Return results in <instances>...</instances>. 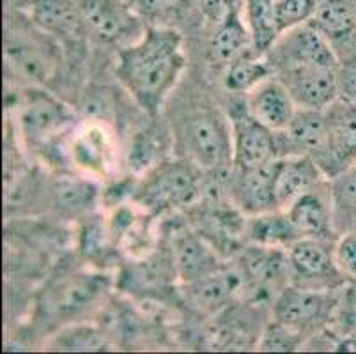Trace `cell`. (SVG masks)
Wrapping results in <instances>:
<instances>
[{"label":"cell","instance_id":"obj_1","mask_svg":"<svg viewBox=\"0 0 356 354\" xmlns=\"http://www.w3.org/2000/svg\"><path fill=\"white\" fill-rule=\"evenodd\" d=\"M186 67L183 38L172 27L149 25L144 34L118 55L115 77L140 108L160 112Z\"/></svg>","mask_w":356,"mask_h":354},{"label":"cell","instance_id":"obj_2","mask_svg":"<svg viewBox=\"0 0 356 354\" xmlns=\"http://www.w3.org/2000/svg\"><path fill=\"white\" fill-rule=\"evenodd\" d=\"M177 156L211 172L232 165V126L218 108L206 105L183 110L172 126Z\"/></svg>","mask_w":356,"mask_h":354},{"label":"cell","instance_id":"obj_3","mask_svg":"<svg viewBox=\"0 0 356 354\" xmlns=\"http://www.w3.org/2000/svg\"><path fill=\"white\" fill-rule=\"evenodd\" d=\"M202 175L204 170L179 156L176 160H163L144 175L134 199L151 213L192 206L202 195Z\"/></svg>","mask_w":356,"mask_h":354},{"label":"cell","instance_id":"obj_4","mask_svg":"<svg viewBox=\"0 0 356 354\" xmlns=\"http://www.w3.org/2000/svg\"><path fill=\"white\" fill-rule=\"evenodd\" d=\"M335 239L300 238L287 248L289 282L316 291H339L346 278L335 262Z\"/></svg>","mask_w":356,"mask_h":354},{"label":"cell","instance_id":"obj_5","mask_svg":"<svg viewBox=\"0 0 356 354\" xmlns=\"http://www.w3.org/2000/svg\"><path fill=\"white\" fill-rule=\"evenodd\" d=\"M339 294L333 291L286 285L273 301V321L284 324L300 337L316 333L333 321Z\"/></svg>","mask_w":356,"mask_h":354},{"label":"cell","instance_id":"obj_6","mask_svg":"<svg viewBox=\"0 0 356 354\" xmlns=\"http://www.w3.org/2000/svg\"><path fill=\"white\" fill-rule=\"evenodd\" d=\"M236 271L241 278V289L250 292L255 301L271 294L277 296L289 285L287 250L252 243L239 252Z\"/></svg>","mask_w":356,"mask_h":354},{"label":"cell","instance_id":"obj_7","mask_svg":"<svg viewBox=\"0 0 356 354\" xmlns=\"http://www.w3.org/2000/svg\"><path fill=\"white\" fill-rule=\"evenodd\" d=\"M87 27L103 43L128 47L149 27L129 0H82Z\"/></svg>","mask_w":356,"mask_h":354},{"label":"cell","instance_id":"obj_8","mask_svg":"<svg viewBox=\"0 0 356 354\" xmlns=\"http://www.w3.org/2000/svg\"><path fill=\"white\" fill-rule=\"evenodd\" d=\"M266 55H271L273 71L282 66L341 67L335 48L312 24L284 32Z\"/></svg>","mask_w":356,"mask_h":354},{"label":"cell","instance_id":"obj_9","mask_svg":"<svg viewBox=\"0 0 356 354\" xmlns=\"http://www.w3.org/2000/svg\"><path fill=\"white\" fill-rule=\"evenodd\" d=\"M231 126L234 170H252L280 158L277 133L255 121L245 108V103L241 108L232 110Z\"/></svg>","mask_w":356,"mask_h":354},{"label":"cell","instance_id":"obj_10","mask_svg":"<svg viewBox=\"0 0 356 354\" xmlns=\"http://www.w3.org/2000/svg\"><path fill=\"white\" fill-rule=\"evenodd\" d=\"M275 71L298 108L326 110L341 97V67L282 66Z\"/></svg>","mask_w":356,"mask_h":354},{"label":"cell","instance_id":"obj_11","mask_svg":"<svg viewBox=\"0 0 356 354\" xmlns=\"http://www.w3.org/2000/svg\"><path fill=\"white\" fill-rule=\"evenodd\" d=\"M73 122L70 106L55 96L41 89L25 92L20 105V129L31 144H48L55 136L66 133Z\"/></svg>","mask_w":356,"mask_h":354},{"label":"cell","instance_id":"obj_12","mask_svg":"<svg viewBox=\"0 0 356 354\" xmlns=\"http://www.w3.org/2000/svg\"><path fill=\"white\" fill-rule=\"evenodd\" d=\"M328 122V149L317 161L328 179L356 163V103L339 97L325 110Z\"/></svg>","mask_w":356,"mask_h":354},{"label":"cell","instance_id":"obj_13","mask_svg":"<svg viewBox=\"0 0 356 354\" xmlns=\"http://www.w3.org/2000/svg\"><path fill=\"white\" fill-rule=\"evenodd\" d=\"M27 16L38 31L66 47L79 48L90 34L82 8L73 0H31Z\"/></svg>","mask_w":356,"mask_h":354},{"label":"cell","instance_id":"obj_14","mask_svg":"<svg viewBox=\"0 0 356 354\" xmlns=\"http://www.w3.org/2000/svg\"><path fill=\"white\" fill-rule=\"evenodd\" d=\"M280 158L252 170H234L231 179V197L234 207L245 216L278 211L277 172Z\"/></svg>","mask_w":356,"mask_h":354},{"label":"cell","instance_id":"obj_15","mask_svg":"<svg viewBox=\"0 0 356 354\" xmlns=\"http://www.w3.org/2000/svg\"><path fill=\"white\" fill-rule=\"evenodd\" d=\"M277 136L280 158L303 154L319 161L328 149V122L325 110L298 108L293 122L287 129L278 131Z\"/></svg>","mask_w":356,"mask_h":354},{"label":"cell","instance_id":"obj_16","mask_svg":"<svg viewBox=\"0 0 356 354\" xmlns=\"http://www.w3.org/2000/svg\"><path fill=\"white\" fill-rule=\"evenodd\" d=\"M245 108L255 121L278 133L287 129L298 112V105L287 87L278 78L270 77L245 94Z\"/></svg>","mask_w":356,"mask_h":354},{"label":"cell","instance_id":"obj_17","mask_svg":"<svg viewBox=\"0 0 356 354\" xmlns=\"http://www.w3.org/2000/svg\"><path fill=\"white\" fill-rule=\"evenodd\" d=\"M172 268L184 285L222 269L215 246L202 234L181 230L172 238Z\"/></svg>","mask_w":356,"mask_h":354},{"label":"cell","instance_id":"obj_18","mask_svg":"<svg viewBox=\"0 0 356 354\" xmlns=\"http://www.w3.org/2000/svg\"><path fill=\"white\" fill-rule=\"evenodd\" d=\"M286 213L300 238L333 239L335 213L330 184L326 191H323V184H319L312 191L302 195L287 207Z\"/></svg>","mask_w":356,"mask_h":354},{"label":"cell","instance_id":"obj_19","mask_svg":"<svg viewBox=\"0 0 356 354\" xmlns=\"http://www.w3.org/2000/svg\"><path fill=\"white\" fill-rule=\"evenodd\" d=\"M70 158L86 174H106L114 161V140L108 129L98 122L76 129L70 144Z\"/></svg>","mask_w":356,"mask_h":354},{"label":"cell","instance_id":"obj_20","mask_svg":"<svg viewBox=\"0 0 356 354\" xmlns=\"http://www.w3.org/2000/svg\"><path fill=\"white\" fill-rule=\"evenodd\" d=\"M325 179H328L326 174L310 156H284L278 161L277 188H275L278 207L286 211L294 200L325 183Z\"/></svg>","mask_w":356,"mask_h":354},{"label":"cell","instance_id":"obj_21","mask_svg":"<svg viewBox=\"0 0 356 354\" xmlns=\"http://www.w3.org/2000/svg\"><path fill=\"white\" fill-rule=\"evenodd\" d=\"M188 301L202 314H218L227 307L232 298L241 292V278L238 271L222 268L200 280L186 284Z\"/></svg>","mask_w":356,"mask_h":354},{"label":"cell","instance_id":"obj_22","mask_svg":"<svg viewBox=\"0 0 356 354\" xmlns=\"http://www.w3.org/2000/svg\"><path fill=\"white\" fill-rule=\"evenodd\" d=\"M250 51H254L250 31L245 24L241 9H238L216 24V31L209 43V57L225 70L229 64Z\"/></svg>","mask_w":356,"mask_h":354},{"label":"cell","instance_id":"obj_23","mask_svg":"<svg viewBox=\"0 0 356 354\" xmlns=\"http://www.w3.org/2000/svg\"><path fill=\"white\" fill-rule=\"evenodd\" d=\"M6 57L16 70L35 82L48 80L54 70V58L48 50V43L38 39H29L22 32H9L6 38Z\"/></svg>","mask_w":356,"mask_h":354},{"label":"cell","instance_id":"obj_24","mask_svg":"<svg viewBox=\"0 0 356 354\" xmlns=\"http://www.w3.org/2000/svg\"><path fill=\"white\" fill-rule=\"evenodd\" d=\"M245 236H248V239L255 245L284 250H287L296 239H300L289 216L282 209L248 216Z\"/></svg>","mask_w":356,"mask_h":354},{"label":"cell","instance_id":"obj_25","mask_svg":"<svg viewBox=\"0 0 356 354\" xmlns=\"http://www.w3.org/2000/svg\"><path fill=\"white\" fill-rule=\"evenodd\" d=\"M241 13L250 31L254 51L266 55L280 38L275 19V0H243Z\"/></svg>","mask_w":356,"mask_h":354},{"label":"cell","instance_id":"obj_26","mask_svg":"<svg viewBox=\"0 0 356 354\" xmlns=\"http://www.w3.org/2000/svg\"><path fill=\"white\" fill-rule=\"evenodd\" d=\"M270 77H273V67H271L266 55L250 51V54L243 55L225 67L223 87L229 92L247 94Z\"/></svg>","mask_w":356,"mask_h":354},{"label":"cell","instance_id":"obj_27","mask_svg":"<svg viewBox=\"0 0 356 354\" xmlns=\"http://www.w3.org/2000/svg\"><path fill=\"white\" fill-rule=\"evenodd\" d=\"M165 158V136L156 128H147L131 138L128 149L129 170L137 175H145Z\"/></svg>","mask_w":356,"mask_h":354},{"label":"cell","instance_id":"obj_28","mask_svg":"<svg viewBox=\"0 0 356 354\" xmlns=\"http://www.w3.org/2000/svg\"><path fill=\"white\" fill-rule=\"evenodd\" d=\"M105 289V280L96 275H86L76 277L63 285L59 296L55 300V307L60 316H76L80 310L90 307L99 298L102 291Z\"/></svg>","mask_w":356,"mask_h":354},{"label":"cell","instance_id":"obj_29","mask_svg":"<svg viewBox=\"0 0 356 354\" xmlns=\"http://www.w3.org/2000/svg\"><path fill=\"white\" fill-rule=\"evenodd\" d=\"M147 25L176 29L193 8V0H129Z\"/></svg>","mask_w":356,"mask_h":354},{"label":"cell","instance_id":"obj_30","mask_svg":"<svg viewBox=\"0 0 356 354\" xmlns=\"http://www.w3.org/2000/svg\"><path fill=\"white\" fill-rule=\"evenodd\" d=\"M335 227L342 223L356 230V163L335 175L330 183Z\"/></svg>","mask_w":356,"mask_h":354},{"label":"cell","instance_id":"obj_31","mask_svg":"<svg viewBox=\"0 0 356 354\" xmlns=\"http://www.w3.org/2000/svg\"><path fill=\"white\" fill-rule=\"evenodd\" d=\"M55 200L64 211L82 213L96 202L98 190L90 181L79 177H63L54 186Z\"/></svg>","mask_w":356,"mask_h":354},{"label":"cell","instance_id":"obj_32","mask_svg":"<svg viewBox=\"0 0 356 354\" xmlns=\"http://www.w3.org/2000/svg\"><path fill=\"white\" fill-rule=\"evenodd\" d=\"M319 0H275V19L280 35L284 32L309 24Z\"/></svg>","mask_w":356,"mask_h":354},{"label":"cell","instance_id":"obj_33","mask_svg":"<svg viewBox=\"0 0 356 354\" xmlns=\"http://www.w3.org/2000/svg\"><path fill=\"white\" fill-rule=\"evenodd\" d=\"M333 324L342 339L356 337V280L346 282L339 292L333 312Z\"/></svg>","mask_w":356,"mask_h":354},{"label":"cell","instance_id":"obj_34","mask_svg":"<svg viewBox=\"0 0 356 354\" xmlns=\"http://www.w3.org/2000/svg\"><path fill=\"white\" fill-rule=\"evenodd\" d=\"M303 342V337L294 333L284 324L273 323L262 333V339L259 340V349L261 351H294Z\"/></svg>","mask_w":356,"mask_h":354},{"label":"cell","instance_id":"obj_35","mask_svg":"<svg viewBox=\"0 0 356 354\" xmlns=\"http://www.w3.org/2000/svg\"><path fill=\"white\" fill-rule=\"evenodd\" d=\"M333 253L346 280H356V230H348L337 238Z\"/></svg>","mask_w":356,"mask_h":354},{"label":"cell","instance_id":"obj_36","mask_svg":"<svg viewBox=\"0 0 356 354\" xmlns=\"http://www.w3.org/2000/svg\"><path fill=\"white\" fill-rule=\"evenodd\" d=\"M63 337L64 339H59L57 346L64 351H99L105 346V340L90 328H86V330L74 328L71 333H66Z\"/></svg>","mask_w":356,"mask_h":354},{"label":"cell","instance_id":"obj_37","mask_svg":"<svg viewBox=\"0 0 356 354\" xmlns=\"http://www.w3.org/2000/svg\"><path fill=\"white\" fill-rule=\"evenodd\" d=\"M243 0H199L200 11L209 22L218 24L225 16L231 15L232 11L241 9Z\"/></svg>","mask_w":356,"mask_h":354},{"label":"cell","instance_id":"obj_38","mask_svg":"<svg viewBox=\"0 0 356 354\" xmlns=\"http://www.w3.org/2000/svg\"><path fill=\"white\" fill-rule=\"evenodd\" d=\"M342 349H351L356 351V337H349V339H342V342L339 344Z\"/></svg>","mask_w":356,"mask_h":354}]
</instances>
